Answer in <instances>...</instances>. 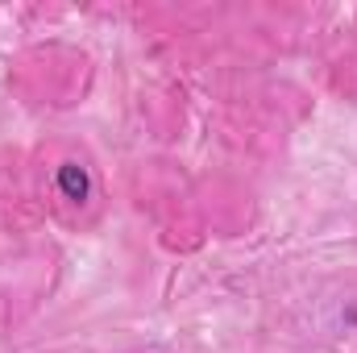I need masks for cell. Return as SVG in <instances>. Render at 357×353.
<instances>
[{"mask_svg": "<svg viewBox=\"0 0 357 353\" xmlns=\"http://www.w3.org/2000/svg\"><path fill=\"white\" fill-rule=\"evenodd\" d=\"M59 191L67 195V200H88V171L79 167V163H67V167H59Z\"/></svg>", "mask_w": 357, "mask_h": 353, "instance_id": "cell-1", "label": "cell"}]
</instances>
